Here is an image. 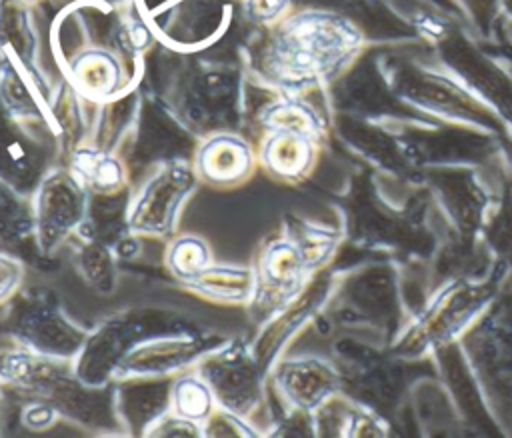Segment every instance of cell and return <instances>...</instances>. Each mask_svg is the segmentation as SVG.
Listing matches in <instances>:
<instances>
[{"label":"cell","instance_id":"obj_1","mask_svg":"<svg viewBox=\"0 0 512 438\" xmlns=\"http://www.w3.org/2000/svg\"><path fill=\"white\" fill-rule=\"evenodd\" d=\"M354 32L328 16H298L272 44L268 72L288 86H300L336 70L354 50Z\"/></svg>","mask_w":512,"mask_h":438},{"label":"cell","instance_id":"obj_2","mask_svg":"<svg viewBox=\"0 0 512 438\" xmlns=\"http://www.w3.org/2000/svg\"><path fill=\"white\" fill-rule=\"evenodd\" d=\"M500 272H492L488 280L468 282L456 280L436 292L434 298L408 324L406 332L394 342V352L408 356L426 350H438L462 334L468 324L494 300Z\"/></svg>","mask_w":512,"mask_h":438},{"label":"cell","instance_id":"obj_3","mask_svg":"<svg viewBox=\"0 0 512 438\" xmlns=\"http://www.w3.org/2000/svg\"><path fill=\"white\" fill-rule=\"evenodd\" d=\"M86 186L74 172H54L36 194V234L44 252H52L84 220Z\"/></svg>","mask_w":512,"mask_h":438},{"label":"cell","instance_id":"obj_4","mask_svg":"<svg viewBox=\"0 0 512 438\" xmlns=\"http://www.w3.org/2000/svg\"><path fill=\"white\" fill-rule=\"evenodd\" d=\"M194 174L190 168L176 164L160 170L136 196L130 210V228L138 234H166L170 232L180 204L194 188Z\"/></svg>","mask_w":512,"mask_h":438},{"label":"cell","instance_id":"obj_5","mask_svg":"<svg viewBox=\"0 0 512 438\" xmlns=\"http://www.w3.org/2000/svg\"><path fill=\"white\" fill-rule=\"evenodd\" d=\"M338 372L320 358L286 360L278 366L276 384L282 396L302 414H314L338 392Z\"/></svg>","mask_w":512,"mask_h":438},{"label":"cell","instance_id":"obj_6","mask_svg":"<svg viewBox=\"0 0 512 438\" xmlns=\"http://www.w3.org/2000/svg\"><path fill=\"white\" fill-rule=\"evenodd\" d=\"M310 272H314V268L306 260L296 240L288 234L286 238L274 240L264 248L256 272L258 288L266 290V294L278 302H288L302 290V284Z\"/></svg>","mask_w":512,"mask_h":438},{"label":"cell","instance_id":"obj_7","mask_svg":"<svg viewBox=\"0 0 512 438\" xmlns=\"http://www.w3.org/2000/svg\"><path fill=\"white\" fill-rule=\"evenodd\" d=\"M196 170L212 186L240 184L252 170L250 146L234 136H216L198 152Z\"/></svg>","mask_w":512,"mask_h":438},{"label":"cell","instance_id":"obj_8","mask_svg":"<svg viewBox=\"0 0 512 438\" xmlns=\"http://www.w3.org/2000/svg\"><path fill=\"white\" fill-rule=\"evenodd\" d=\"M184 284L218 302H250L258 292L256 272L230 264H210Z\"/></svg>","mask_w":512,"mask_h":438},{"label":"cell","instance_id":"obj_9","mask_svg":"<svg viewBox=\"0 0 512 438\" xmlns=\"http://www.w3.org/2000/svg\"><path fill=\"white\" fill-rule=\"evenodd\" d=\"M312 160V138L304 134L274 132L262 150V162L268 172L288 182L300 180L312 168Z\"/></svg>","mask_w":512,"mask_h":438},{"label":"cell","instance_id":"obj_10","mask_svg":"<svg viewBox=\"0 0 512 438\" xmlns=\"http://www.w3.org/2000/svg\"><path fill=\"white\" fill-rule=\"evenodd\" d=\"M72 172L86 188L104 194L118 190L124 180L122 164L100 150H78L72 158Z\"/></svg>","mask_w":512,"mask_h":438},{"label":"cell","instance_id":"obj_11","mask_svg":"<svg viewBox=\"0 0 512 438\" xmlns=\"http://www.w3.org/2000/svg\"><path fill=\"white\" fill-rule=\"evenodd\" d=\"M216 396L212 386L204 376H182L176 380L170 392L172 414L190 420V422H206L214 412Z\"/></svg>","mask_w":512,"mask_h":438},{"label":"cell","instance_id":"obj_12","mask_svg":"<svg viewBox=\"0 0 512 438\" xmlns=\"http://www.w3.org/2000/svg\"><path fill=\"white\" fill-rule=\"evenodd\" d=\"M166 264L176 278L186 282L212 264V254L202 238L182 236L170 244L166 252Z\"/></svg>","mask_w":512,"mask_h":438},{"label":"cell","instance_id":"obj_13","mask_svg":"<svg viewBox=\"0 0 512 438\" xmlns=\"http://www.w3.org/2000/svg\"><path fill=\"white\" fill-rule=\"evenodd\" d=\"M74 74H76L78 84L86 92H94V94H106V92L114 90V84L118 78L114 60L102 52L84 54L76 62Z\"/></svg>","mask_w":512,"mask_h":438},{"label":"cell","instance_id":"obj_14","mask_svg":"<svg viewBox=\"0 0 512 438\" xmlns=\"http://www.w3.org/2000/svg\"><path fill=\"white\" fill-rule=\"evenodd\" d=\"M274 132H294L314 138L316 134V120L312 112H308L300 104H278L268 110L264 120Z\"/></svg>","mask_w":512,"mask_h":438},{"label":"cell","instance_id":"obj_15","mask_svg":"<svg viewBox=\"0 0 512 438\" xmlns=\"http://www.w3.org/2000/svg\"><path fill=\"white\" fill-rule=\"evenodd\" d=\"M22 268L16 260L0 256V300H4L18 284Z\"/></svg>","mask_w":512,"mask_h":438}]
</instances>
